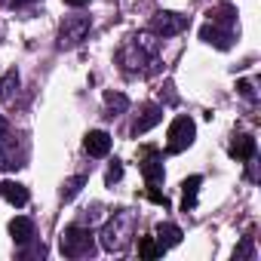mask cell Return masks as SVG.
Here are the masks:
<instances>
[{"label":"cell","instance_id":"9","mask_svg":"<svg viewBox=\"0 0 261 261\" xmlns=\"http://www.w3.org/2000/svg\"><path fill=\"white\" fill-rule=\"evenodd\" d=\"M200 40H206V43H212V46H218V49H230V40H233V31H227V28H218V25H203V31H200Z\"/></svg>","mask_w":261,"mask_h":261},{"label":"cell","instance_id":"22","mask_svg":"<svg viewBox=\"0 0 261 261\" xmlns=\"http://www.w3.org/2000/svg\"><path fill=\"white\" fill-rule=\"evenodd\" d=\"M148 200H151V203H157V206H163V209L169 206V197H166V194H160L154 185H148Z\"/></svg>","mask_w":261,"mask_h":261},{"label":"cell","instance_id":"14","mask_svg":"<svg viewBox=\"0 0 261 261\" xmlns=\"http://www.w3.org/2000/svg\"><path fill=\"white\" fill-rule=\"evenodd\" d=\"M157 243L163 246V249H172V246H178L181 243V227L178 224H157Z\"/></svg>","mask_w":261,"mask_h":261},{"label":"cell","instance_id":"10","mask_svg":"<svg viewBox=\"0 0 261 261\" xmlns=\"http://www.w3.org/2000/svg\"><path fill=\"white\" fill-rule=\"evenodd\" d=\"M0 197H4L7 203H13V206H28V188L13 181V178L0 181Z\"/></svg>","mask_w":261,"mask_h":261},{"label":"cell","instance_id":"11","mask_svg":"<svg viewBox=\"0 0 261 261\" xmlns=\"http://www.w3.org/2000/svg\"><path fill=\"white\" fill-rule=\"evenodd\" d=\"M142 175H145V181H148V185H160V181H163V175H166V172H163V157L151 151V154L142 160Z\"/></svg>","mask_w":261,"mask_h":261},{"label":"cell","instance_id":"2","mask_svg":"<svg viewBox=\"0 0 261 261\" xmlns=\"http://www.w3.org/2000/svg\"><path fill=\"white\" fill-rule=\"evenodd\" d=\"M59 249H62L65 258H86V255L95 252V237H92L89 227L71 224V227L62 230V237H59Z\"/></svg>","mask_w":261,"mask_h":261},{"label":"cell","instance_id":"5","mask_svg":"<svg viewBox=\"0 0 261 261\" xmlns=\"http://www.w3.org/2000/svg\"><path fill=\"white\" fill-rule=\"evenodd\" d=\"M89 16H68L65 22H62V28H59V46L62 49H74V46H80L83 40H86V34H89Z\"/></svg>","mask_w":261,"mask_h":261},{"label":"cell","instance_id":"20","mask_svg":"<svg viewBox=\"0 0 261 261\" xmlns=\"http://www.w3.org/2000/svg\"><path fill=\"white\" fill-rule=\"evenodd\" d=\"M120 178H123V163H120V160H114V163L108 166V172H105V185H108V188H114Z\"/></svg>","mask_w":261,"mask_h":261},{"label":"cell","instance_id":"16","mask_svg":"<svg viewBox=\"0 0 261 261\" xmlns=\"http://www.w3.org/2000/svg\"><path fill=\"white\" fill-rule=\"evenodd\" d=\"M105 105H108V117H117V114H123L126 108H129V98L123 95V92H105Z\"/></svg>","mask_w":261,"mask_h":261},{"label":"cell","instance_id":"19","mask_svg":"<svg viewBox=\"0 0 261 261\" xmlns=\"http://www.w3.org/2000/svg\"><path fill=\"white\" fill-rule=\"evenodd\" d=\"M83 181H86V175H74L71 181H65V188H62V200H65V203H68V200H74V197L80 194Z\"/></svg>","mask_w":261,"mask_h":261},{"label":"cell","instance_id":"8","mask_svg":"<svg viewBox=\"0 0 261 261\" xmlns=\"http://www.w3.org/2000/svg\"><path fill=\"white\" fill-rule=\"evenodd\" d=\"M83 148H86L89 157H108V151H111V136L105 133V129H92V133H86Z\"/></svg>","mask_w":261,"mask_h":261},{"label":"cell","instance_id":"24","mask_svg":"<svg viewBox=\"0 0 261 261\" xmlns=\"http://www.w3.org/2000/svg\"><path fill=\"white\" fill-rule=\"evenodd\" d=\"M13 7H28V4H37V0H10Z\"/></svg>","mask_w":261,"mask_h":261},{"label":"cell","instance_id":"15","mask_svg":"<svg viewBox=\"0 0 261 261\" xmlns=\"http://www.w3.org/2000/svg\"><path fill=\"white\" fill-rule=\"evenodd\" d=\"M200 185H203V178H200V175H191V178H185V185H181V194H185V200H181V209H185V212L197 206V191H200Z\"/></svg>","mask_w":261,"mask_h":261},{"label":"cell","instance_id":"23","mask_svg":"<svg viewBox=\"0 0 261 261\" xmlns=\"http://www.w3.org/2000/svg\"><path fill=\"white\" fill-rule=\"evenodd\" d=\"M233 258H237V261H240V258H252V237H246V240H243V246L233 252Z\"/></svg>","mask_w":261,"mask_h":261},{"label":"cell","instance_id":"21","mask_svg":"<svg viewBox=\"0 0 261 261\" xmlns=\"http://www.w3.org/2000/svg\"><path fill=\"white\" fill-rule=\"evenodd\" d=\"M237 92H240L246 101H255V98H258V95H255V86H252L249 80H240V83H237Z\"/></svg>","mask_w":261,"mask_h":261},{"label":"cell","instance_id":"7","mask_svg":"<svg viewBox=\"0 0 261 261\" xmlns=\"http://www.w3.org/2000/svg\"><path fill=\"white\" fill-rule=\"evenodd\" d=\"M160 120H163V108H160V105H145V108H142V114H139V117H136V123H133V136L148 133V129H154Z\"/></svg>","mask_w":261,"mask_h":261},{"label":"cell","instance_id":"17","mask_svg":"<svg viewBox=\"0 0 261 261\" xmlns=\"http://www.w3.org/2000/svg\"><path fill=\"white\" fill-rule=\"evenodd\" d=\"M139 255H142V258H157V255H163V246L157 243V237H142Z\"/></svg>","mask_w":261,"mask_h":261},{"label":"cell","instance_id":"4","mask_svg":"<svg viewBox=\"0 0 261 261\" xmlns=\"http://www.w3.org/2000/svg\"><path fill=\"white\" fill-rule=\"evenodd\" d=\"M194 139H197V126H194V120L191 117H175L172 123H169V133H166V151L169 154H181V151H188L191 145H194Z\"/></svg>","mask_w":261,"mask_h":261},{"label":"cell","instance_id":"13","mask_svg":"<svg viewBox=\"0 0 261 261\" xmlns=\"http://www.w3.org/2000/svg\"><path fill=\"white\" fill-rule=\"evenodd\" d=\"M230 157L233 160H252L255 157V139L252 136H237L230 142Z\"/></svg>","mask_w":261,"mask_h":261},{"label":"cell","instance_id":"25","mask_svg":"<svg viewBox=\"0 0 261 261\" xmlns=\"http://www.w3.org/2000/svg\"><path fill=\"white\" fill-rule=\"evenodd\" d=\"M65 4H68V7H86L89 0H65Z\"/></svg>","mask_w":261,"mask_h":261},{"label":"cell","instance_id":"3","mask_svg":"<svg viewBox=\"0 0 261 261\" xmlns=\"http://www.w3.org/2000/svg\"><path fill=\"white\" fill-rule=\"evenodd\" d=\"M129 237H133V215L129 212H114V218L101 230V246L108 252H120V249H126Z\"/></svg>","mask_w":261,"mask_h":261},{"label":"cell","instance_id":"18","mask_svg":"<svg viewBox=\"0 0 261 261\" xmlns=\"http://www.w3.org/2000/svg\"><path fill=\"white\" fill-rule=\"evenodd\" d=\"M16 86H19V74H16V71H7L4 77H0V101H4V98H10Z\"/></svg>","mask_w":261,"mask_h":261},{"label":"cell","instance_id":"12","mask_svg":"<svg viewBox=\"0 0 261 261\" xmlns=\"http://www.w3.org/2000/svg\"><path fill=\"white\" fill-rule=\"evenodd\" d=\"M10 233H13V240H16L19 246H25V243H31V237H34V221L25 218V215H19V218L10 221Z\"/></svg>","mask_w":261,"mask_h":261},{"label":"cell","instance_id":"1","mask_svg":"<svg viewBox=\"0 0 261 261\" xmlns=\"http://www.w3.org/2000/svg\"><path fill=\"white\" fill-rule=\"evenodd\" d=\"M154 56H157V40L148 37V34H142V37H133V40L120 49L117 62L123 65L126 74H136V71H142V68L148 65V59H154Z\"/></svg>","mask_w":261,"mask_h":261},{"label":"cell","instance_id":"6","mask_svg":"<svg viewBox=\"0 0 261 261\" xmlns=\"http://www.w3.org/2000/svg\"><path fill=\"white\" fill-rule=\"evenodd\" d=\"M188 25H191L188 16H178V13H157V16L151 19V34H157V37H175V34H181Z\"/></svg>","mask_w":261,"mask_h":261}]
</instances>
